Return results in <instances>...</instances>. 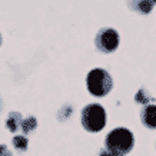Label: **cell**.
Returning <instances> with one entry per match:
<instances>
[{"label":"cell","instance_id":"1","mask_svg":"<svg viewBox=\"0 0 156 156\" xmlns=\"http://www.w3.org/2000/svg\"><path fill=\"white\" fill-rule=\"evenodd\" d=\"M106 149L118 156H125L133 149L135 137L133 133L126 128H116L108 133L105 139Z\"/></svg>","mask_w":156,"mask_h":156},{"label":"cell","instance_id":"2","mask_svg":"<svg viewBox=\"0 0 156 156\" xmlns=\"http://www.w3.org/2000/svg\"><path fill=\"white\" fill-rule=\"evenodd\" d=\"M82 126L87 132H100L106 125V110L99 103H90L82 109L80 115Z\"/></svg>","mask_w":156,"mask_h":156},{"label":"cell","instance_id":"3","mask_svg":"<svg viewBox=\"0 0 156 156\" xmlns=\"http://www.w3.org/2000/svg\"><path fill=\"white\" fill-rule=\"evenodd\" d=\"M86 85H87V89L93 96L103 98L113 87V79L109 75L108 70L98 67V69H93V70L89 72V75L86 77Z\"/></svg>","mask_w":156,"mask_h":156},{"label":"cell","instance_id":"4","mask_svg":"<svg viewBox=\"0 0 156 156\" xmlns=\"http://www.w3.org/2000/svg\"><path fill=\"white\" fill-rule=\"evenodd\" d=\"M119 33L112 27H103L100 29L95 39L96 48L103 53H112L115 52L119 46Z\"/></svg>","mask_w":156,"mask_h":156},{"label":"cell","instance_id":"5","mask_svg":"<svg viewBox=\"0 0 156 156\" xmlns=\"http://www.w3.org/2000/svg\"><path fill=\"white\" fill-rule=\"evenodd\" d=\"M140 120L147 129H156V105H146L140 110Z\"/></svg>","mask_w":156,"mask_h":156},{"label":"cell","instance_id":"6","mask_svg":"<svg viewBox=\"0 0 156 156\" xmlns=\"http://www.w3.org/2000/svg\"><path fill=\"white\" fill-rule=\"evenodd\" d=\"M128 6L133 12H137L140 14H147L153 9V2L152 0H128Z\"/></svg>","mask_w":156,"mask_h":156},{"label":"cell","instance_id":"7","mask_svg":"<svg viewBox=\"0 0 156 156\" xmlns=\"http://www.w3.org/2000/svg\"><path fill=\"white\" fill-rule=\"evenodd\" d=\"M22 122H23V116L19 112H10L7 119H6V128L9 129L12 133H14L17 130H20Z\"/></svg>","mask_w":156,"mask_h":156},{"label":"cell","instance_id":"8","mask_svg":"<svg viewBox=\"0 0 156 156\" xmlns=\"http://www.w3.org/2000/svg\"><path fill=\"white\" fill-rule=\"evenodd\" d=\"M12 143H13L14 149H16L17 152H20V153H23V152L27 151L29 140H27V137L24 136V135H16V136H13Z\"/></svg>","mask_w":156,"mask_h":156},{"label":"cell","instance_id":"9","mask_svg":"<svg viewBox=\"0 0 156 156\" xmlns=\"http://www.w3.org/2000/svg\"><path fill=\"white\" fill-rule=\"evenodd\" d=\"M36 128H37V119L34 118V116H29V118L23 119L20 130H22L24 135H29V133L33 132Z\"/></svg>","mask_w":156,"mask_h":156},{"label":"cell","instance_id":"10","mask_svg":"<svg viewBox=\"0 0 156 156\" xmlns=\"http://www.w3.org/2000/svg\"><path fill=\"white\" fill-rule=\"evenodd\" d=\"M135 100H136L137 103H142V105H145V106H146V105H151V102H153V100H155V98H152V96L147 93L146 89H140L136 93Z\"/></svg>","mask_w":156,"mask_h":156},{"label":"cell","instance_id":"11","mask_svg":"<svg viewBox=\"0 0 156 156\" xmlns=\"http://www.w3.org/2000/svg\"><path fill=\"white\" fill-rule=\"evenodd\" d=\"M0 156H13V153L6 145H0Z\"/></svg>","mask_w":156,"mask_h":156},{"label":"cell","instance_id":"12","mask_svg":"<svg viewBox=\"0 0 156 156\" xmlns=\"http://www.w3.org/2000/svg\"><path fill=\"white\" fill-rule=\"evenodd\" d=\"M99 156H118V155L112 153V152L108 151V149H102V151L99 152Z\"/></svg>","mask_w":156,"mask_h":156},{"label":"cell","instance_id":"13","mask_svg":"<svg viewBox=\"0 0 156 156\" xmlns=\"http://www.w3.org/2000/svg\"><path fill=\"white\" fill-rule=\"evenodd\" d=\"M2 40H3V39H2V33H0V44H2Z\"/></svg>","mask_w":156,"mask_h":156},{"label":"cell","instance_id":"14","mask_svg":"<svg viewBox=\"0 0 156 156\" xmlns=\"http://www.w3.org/2000/svg\"><path fill=\"white\" fill-rule=\"evenodd\" d=\"M152 2H153V5H156V0H152Z\"/></svg>","mask_w":156,"mask_h":156},{"label":"cell","instance_id":"15","mask_svg":"<svg viewBox=\"0 0 156 156\" xmlns=\"http://www.w3.org/2000/svg\"><path fill=\"white\" fill-rule=\"evenodd\" d=\"M0 103H2V102H0Z\"/></svg>","mask_w":156,"mask_h":156}]
</instances>
